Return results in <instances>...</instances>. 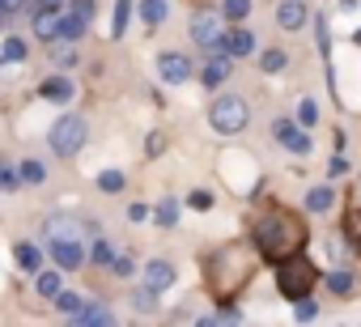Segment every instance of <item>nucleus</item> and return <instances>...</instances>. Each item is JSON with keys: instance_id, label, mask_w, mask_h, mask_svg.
Returning <instances> with one entry per match:
<instances>
[{"instance_id": "obj_32", "label": "nucleus", "mask_w": 361, "mask_h": 327, "mask_svg": "<svg viewBox=\"0 0 361 327\" xmlns=\"http://www.w3.org/2000/svg\"><path fill=\"white\" fill-rule=\"evenodd\" d=\"M51 64H56L60 73H68V68L77 64V51H73V47H56V51H51Z\"/></svg>"}, {"instance_id": "obj_1", "label": "nucleus", "mask_w": 361, "mask_h": 327, "mask_svg": "<svg viewBox=\"0 0 361 327\" xmlns=\"http://www.w3.org/2000/svg\"><path fill=\"white\" fill-rule=\"evenodd\" d=\"M306 238H310L306 217L293 213V209H285V204H264V209L251 217V242H255V251H259L264 259H272V264H281V259L306 251Z\"/></svg>"}, {"instance_id": "obj_18", "label": "nucleus", "mask_w": 361, "mask_h": 327, "mask_svg": "<svg viewBox=\"0 0 361 327\" xmlns=\"http://www.w3.org/2000/svg\"><path fill=\"white\" fill-rule=\"evenodd\" d=\"M47 234H51V238H81V221L51 217V221H47Z\"/></svg>"}, {"instance_id": "obj_29", "label": "nucleus", "mask_w": 361, "mask_h": 327, "mask_svg": "<svg viewBox=\"0 0 361 327\" xmlns=\"http://www.w3.org/2000/svg\"><path fill=\"white\" fill-rule=\"evenodd\" d=\"M90 259H94L98 268H111V259H115V251H111V242H106V238H98V242H94V251H90Z\"/></svg>"}, {"instance_id": "obj_34", "label": "nucleus", "mask_w": 361, "mask_h": 327, "mask_svg": "<svg viewBox=\"0 0 361 327\" xmlns=\"http://www.w3.org/2000/svg\"><path fill=\"white\" fill-rule=\"evenodd\" d=\"M98 187H102V192H123V175H119V171H102V175H98Z\"/></svg>"}, {"instance_id": "obj_30", "label": "nucleus", "mask_w": 361, "mask_h": 327, "mask_svg": "<svg viewBox=\"0 0 361 327\" xmlns=\"http://www.w3.org/2000/svg\"><path fill=\"white\" fill-rule=\"evenodd\" d=\"M81 306H85V302H81V297H77V293H64V289H60V293H56V310H60V314H77V310H81Z\"/></svg>"}, {"instance_id": "obj_14", "label": "nucleus", "mask_w": 361, "mask_h": 327, "mask_svg": "<svg viewBox=\"0 0 361 327\" xmlns=\"http://www.w3.org/2000/svg\"><path fill=\"white\" fill-rule=\"evenodd\" d=\"M39 98H47V102H68V98H73V81H68V77H47V81L39 85Z\"/></svg>"}, {"instance_id": "obj_45", "label": "nucleus", "mask_w": 361, "mask_h": 327, "mask_svg": "<svg viewBox=\"0 0 361 327\" xmlns=\"http://www.w3.org/2000/svg\"><path fill=\"white\" fill-rule=\"evenodd\" d=\"M5 18H9V13H0V30H5Z\"/></svg>"}, {"instance_id": "obj_6", "label": "nucleus", "mask_w": 361, "mask_h": 327, "mask_svg": "<svg viewBox=\"0 0 361 327\" xmlns=\"http://www.w3.org/2000/svg\"><path fill=\"white\" fill-rule=\"evenodd\" d=\"M192 39L204 47V51H226V35H221V22H217V13H196L192 18Z\"/></svg>"}, {"instance_id": "obj_16", "label": "nucleus", "mask_w": 361, "mask_h": 327, "mask_svg": "<svg viewBox=\"0 0 361 327\" xmlns=\"http://www.w3.org/2000/svg\"><path fill=\"white\" fill-rule=\"evenodd\" d=\"M344 238H348V247L361 255V209H348V213H344Z\"/></svg>"}, {"instance_id": "obj_44", "label": "nucleus", "mask_w": 361, "mask_h": 327, "mask_svg": "<svg viewBox=\"0 0 361 327\" xmlns=\"http://www.w3.org/2000/svg\"><path fill=\"white\" fill-rule=\"evenodd\" d=\"M39 5H51V9H60V5H64V0H39Z\"/></svg>"}, {"instance_id": "obj_28", "label": "nucleus", "mask_w": 361, "mask_h": 327, "mask_svg": "<svg viewBox=\"0 0 361 327\" xmlns=\"http://www.w3.org/2000/svg\"><path fill=\"white\" fill-rule=\"evenodd\" d=\"M0 60H9V64L26 60V43H22V39H5V47H0Z\"/></svg>"}, {"instance_id": "obj_24", "label": "nucleus", "mask_w": 361, "mask_h": 327, "mask_svg": "<svg viewBox=\"0 0 361 327\" xmlns=\"http://www.w3.org/2000/svg\"><path fill=\"white\" fill-rule=\"evenodd\" d=\"M81 35H85V22H81V18H73V13H64V22H60V39L77 43Z\"/></svg>"}, {"instance_id": "obj_40", "label": "nucleus", "mask_w": 361, "mask_h": 327, "mask_svg": "<svg viewBox=\"0 0 361 327\" xmlns=\"http://www.w3.org/2000/svg\"><path fill=\"white\" fill-rule=\"evenodd\" d=\"M344 171H348V161H344V153H340V149H336V157H331V161H327V175H331V179H340V175H344Z\"/></svg>"}, {"instance_id": "obj_38", "label": "nucleus", "mask_w": 361, "mask_h": 327, "mask_svg": "<svg viewBox=\"0 0 361 327\" xmlns=\"http://www.w3.org/2000/svg\"><path fill=\"white\" fill-rule=\"evenodd\" d=\"M18 183H22V175H18L13 166H5V161H0V187H5V192H13Z\"/></svg>"}, {"instance_id": "obj_4", "label": "nucleus", "mask_w": 361, "mask_h": 327, "mask_svg": "<svg viewBox=\"0 0 361 327\" xmlns=\"http://www.w3.org/2000/svg\"><path fill=\"white\" fill-rule=\"evenodd\" d=\"M247 119H251V106H247V98H238V94H221V98L213 102V111H209V123H213V132H221V136L243 132Z\"/></svg>"}, {"instance_id": "obj_2", "label": "nucleus", "mask_w": 361, "mask_h": 327, "mask_svg": "<svg viewBox=\"0 0 361 327\" xmlns=\"http://www.w3.org/2000/svg\"><path fill=\"white\" fill-rule=\"evenodd\" d=\"M251 276H255V255L243 242H226L204 259V285L217 306H230Z\"/></svg>"}, {"instance_id": "obj_13", "label": "nucleus", "mask_w": 361, "mask_h": 327, "mask_svg": "<svg viewBox=\"0 0 361 327\" xmlns=\"http://www.w3.org/2000/svg\"><path fill=\"white\" fill-rule=\"evenodd\" d=\"M276 22H281V30H302L306 26V5L302 0H285L276 9Z\"/></svg>"}, {"instance_id": "obj_36", "label": "nucleus", "mask_w": 361, "mask_h": 327, "mask_svg": "<svg viewBox=\"0 0 361 327\" xmlns=\"http://www.w3.org/2000/svg\"><path fill=\"white\" fill-rule=\"evenodd\" d=\"M298 119H302V128H310V123L319 119V106H314L310 98H302V102H298Z\"/></svg>"}, {"instance_id": "obj_9", "label": "nucleus", "mask_w": 361, "mask_h": 327, "mask_svg": "<svg viewBox=\"0 0 361 327\" xmlns=\"http://www.w3.org/2000/svg\"><path fill=\"white\" fill-rule=\"evenodd\" d=\"M30 22H35V35H39L43 43H51V39H60V22H64V13L51 9V5H39Z\"/></svg>"}, {"instance_id": "obj_43", "label": "nucleus", "mask_w": 361, "mask_h": 327, "mask_svg": "<svg viewBox=\"0 0 361 327\" xmlns=\"http://www.w3.org/2000/svg\"><path fill=\"white\" fill-rule=\"evenodd\" d=\"M145 217H149V209H145V204H132V209H128V221H145Z\"/></svg>"}, {"instance_id": "obj_17", "label": "nucleus", "mask_w": 361, "mask_h": 327, "mask_svg": "<svg viewBox=\"0 0 361 327\" xmlns=\"http://www.w3.org/2000/svg\"><path fill=\"white\" fill-rule=\"evenodd\" d=\"M166 13H170V9H166V0H145V5H140V18H145L149 30H157V26L166 22Z\"/></svg>"}, {"instance_id": "obj_8", "label": "nucleus", "mask_w": 361, "mask_h": 327, "mask_svg": "<svg viewBox=\"0 0 361 327\" xmlns=\"http://www.w3.org/2000/svg\"><path fill=\"white\" fill-rule=\"evenodd\" d=\"M51 259H56V268L77 272V268L85 264V251H81V242H77V238H51Z\"/></svg>"}, {"instance_id": "obj_27", "label": "nucleus", "mask_w": 361, "mask_h": 327, "mask_svg": "<svg viewBox=\"0 0 361 327\" xmlns=\"http://www.w3.org/2000/svg\"><path fill=\"white\" fill-rule=\"evenodd\" d=\"M153 217H157V226H174V221H178V200H161V204L153 209Z\"/></svg>"}, {"instance_id": "obj_12", "label": "nucleus", "mask_w": 361, "mask_h": 327, "mask_svg": "<svg viewBox=\"0 0 361 327\" xmlns=\"http://www.w3.org/2000/svg\"><path fill=\"white\" fill-rule=\"evenodd\" d=\"M174 264H166V259H153V264H145V285L157 293V289H170L174 285Z\"/></svg>"}, {"instance_id": "obj_3", "label": "nucleus", "mask_w": 361, "mask_h": 327, "mask_svg": "<svg viewBox=\"0 0 361 327\" xmlns=\"http://www.w3.org/2000/svg\"><path fill=\"white\" fill-rule=\"evenodd\" d=\"M314 280H319V268H314L302 251L276 264V289H281V297H289V302L306 297V293L314 289Z\"/></svg>"}, {"instance_id": "obj_15", "label": "nucleus", "mask_w": 361, "mask_h": 327, "mask_svg": "<svg viewBox=\"0 0 361 327\" xmlns=\"http://www.w3.org/2000/svg\"><path fill=\"white\" fill-rule=\"evenodd\" d=\"M251 47H255V39H251V30H243V26H238V30H230V35H226V51H230L234 60H243V56H251Z\"/></svg>"}, {"instance_id": "obj_42", "label": "nucleus", "mask_w": 361, "mask_h": 327, "mask_svg": "<svg viewBox=\"0 0 361 327\" xmlns=\"http://www.w3.org/2000/svg\"><path fill=\"white\" fill-rule=\"evenodd\" d=\"M314 314H319V310H314V302H310V293H306V297H298V319L306 323V319H314Z\"/></svg>"}, {"instance_id": "obj_21", "label": "nucleus", "mask_w": 361, "mask_h": 327, "mask_svg": "<svg viewBox=\"0 0 361 327\" xmlns=\"http://www.w3.org/2000/svg\"><path fill=\"white\" fill-rule=\"evenodd\" d=\"M285 64H289V56H285L281 47H268V51L259 56V68H264V73H281Z\"/></svg>"}, {"instance_id": "obj_19", "label": "nucleus", "mask_w": 361, "mask_h": 327, "mask_svg": "<svg viewBox=\"0 0 361 327\" xmlns=\"http://www.w3.org/2000/svg\"><path fill=\"white\" fill-rule=\"evenodd\" d=\"M18 264H22L26 272H39V268H43V251H39L35 242H18Z\"/></svg>"}, {"instance_id": "obj_23", "label": "nucleus", "mask_w": 361, "mask_h": 327, "mask_svg": "<svg viewBox=\"0 0 361 327\" xmlns=\"http://www.w3.org/2000/svg\"><path fill=\"white\" fill-rule=\"evenodd\" d=\"M18 175H22V183H43V179H47V166H43L39 157H30V161H22Z\"/></svg>"}, {"instance_id": "obj_26", "label": "nucleus", "mask_w": 361, "mask_h": 327, "mask_svg": "<svg viewBox=\"0 0 361 327\" xmlns=\"http://www.w3.org/2000/svg\"><path fill=\"white\" fill-rule=\"evenodd\" d=\"M128 13H132V0H119V5H115V18H111V35H115V39L128 30Z\"/></svg>"}, {"instance_id": "obj_25", "label": "nucleus", "mask_w": 361, "mask_h": 327, "mask_svg": "<svg viewBox=\"0 0 361 327\" xmlns=\"http://www.w3.org/2000/svg\"><path fill=\"white\" fill-rule=\"evenodd\" d=\"M327 289H331V293H340V297H344V293H353V272L336 268V272L327 276Z\"/></svg>"}, {"instance_id": "obj_41", "label": "nucleus", "mask_w": 361, "mask_h": 327, "mask_svg": "<svg viewBox=\"0 0 361 327\" xmlns=\"http://www.w3.org/2000/svg\"><path fill=\"white\" fill-rule=\"evenodd\" d=\"M132 306H136V310H153V289L145 285V289H140V293L132 297Z\"/></svg>"}, {"instance_id": "obj_33", "label": "nucleus", "mask_w": 361, "mask_h": 327, "mask_svg": "<svg viewBox=\"0 0 361 327\" xmlns=\"http://www.w3.org/2000/svg\"><path fill=\"white\" fill-rule=\"evenodd\" d=\"M39 293L43 297H56L60 293V272H39Z\"/></svg>"}, {"instance_id": "obj_7", "label": "nucleus", "mask_w": 361, "mask_h": 327, "mask_svg": "<svg viewBox=\"0 0 361 327\" xmlns=\"http://www.w3.org/2000/svg\"><path fill=\"white\" fill-rule=\"evenodd\" d=\"M157 77H161V81H170V85H183V81L192 77V64H188V56H178V51H166V56H157Z\"/></svg>"}, {"instance_id": "obj_35", "label": "nucleus", "mask_w": 361, "mask_h": 327, "mask_svg": "<svg viewBox=\"0 0 361 327\" xmlns=\"http://www.w3.org/2000/svg\"><path fill=\"white\" fill-rule=\"evenodd\" d=\"M68 13H73V18H81V22L90 26V22H94V0H73Z\"/></svg>"}, {"instance_id": "obj_20", "label": "nucleus", "mask_w": 361, "mask_h": 327, "mask_svg": "<svg viewBox=\"0 0 361 327\" xmlns=\"http://www.w3.org/2000/svg\"><path fill=\"white\" fill-rule=\"evenodd\" d=\"M73 319L85 323V327H98V323H111V310H106V306H81Z\"/></svg>"}, {"instance_id": "obj_39", "label": "nucleus", "mask_w": 361, "mask_h": 327, "mask_svg": "<svg viewBox=\"0 0 361 327\" xmlns=\"http://www.w3.org/2000/svg\"><path fill=\"white\" fill-rule=\"evenodd\" d=\"M111 272H115V276H132V272H136V264H132L128 255H115V259H111Z\"/></svg>"}, {"instance_id": "obj_11", "label": "nucleus", "mask_w": 361, "mask_h": 327, "mask_svg": "<svg viewBox=\"0 0 361 327\" xmlns=\"http://www.w3.org/2000/svg\"><path fill=\"white\" fill-rule=\"evenodd\" d=\"M230 68H234L230 51H209V60H204V85H221L230 77Z\"/></svg>"}, {"instance_id": "obj_5", "label": "nucleus", "mask_w": 361, "mask_h": 327, "mask_svg": "<svg viewBox=\"0 0 361 327\" xmlns=\"http://www.w3.org/2000/svg\"><path fill=\"white\" fill-rule=\"evenodd\" d=\"M81 144H85V119H77V115L56 119V128H51V149H56L60 157H73Z\"/></svg>"}, {"instance_id": "obj_22", "label": "nucleus", "mask_w": 361, "mask_h": 327, "mask_svg": "<svg viewBox=\"0 0 361 327\" xmlns=\"http://www.w3.org/2000/svg\"><path fill=\"white\" fill-rule=\"evenodd\" d=\"M331 200H336V196H331V187H314V192L306 196V209H310V213H327V209H331Z\"/></svg>"}, {"instance_id": "obj_31", "label": "nucleus", "mask_w": 361, "mask_h": 327, "mask_svg": "<svg viewBox=\"0 0 361 327\" xmlns=\"http://www.w3.org/2000/svg\"><path fill=\"white\" fill-rule=\"evenodd\" d=\"M221 13H226L230 22H243V18L251 13V0H226V5H221Z\"/></svg>"}, {"instance_id": "obj_37", "label": "nucleus", "mask_w": 361, "mask_h": 327, "mask_svg": "<svg viewBox=\"0 0 361 327\" xmlns=\"http://www.w3.org/2000/svg\"><path fill=\"white\" fill-rule=\"evenodd\" d=\"M188 204H192V209H200V213H209V209H213V192H204V187H196V192L188 196Z\"/></svg>"}, {"instance_id": "obj_10", "label": "nucleus", "mask_w": 361, "mask_h": 327, "mask_svg": "<svg viewBox=\"0 0 361 327\" xmlns=\"http://www.w3.org/2000/svg\"><path fill=\"white\" fill-rule=\"evenodd\" d=\"M272 132H276V140H281L289 153H310V136H306L298 123H289V119H276V123H272Z\"/></svg>"}, {"instance_id": "obj_46", "label": "nucleus", "mask_w": 361, "mask_h": 327, "mask_svg": "<svg viewBox=\"0 0 361 327\" xmlns=\"http://www.w3.org/2000/svg\"><path fill=\"white\" fill-rule=\"evenodd\" d=\"M353 39H357V43H361V30H357V35H353Z\"/></svg>"}]
</instances>
